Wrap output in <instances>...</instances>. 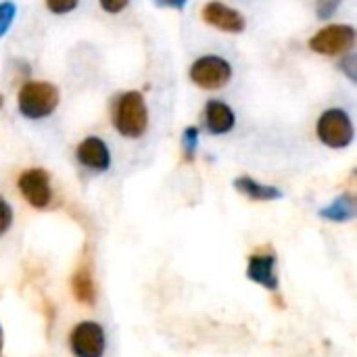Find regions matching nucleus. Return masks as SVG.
Returning a JSON list of instances; mask_svg holds the SVG:
<instances>
[{
	"instance_id": "nucleus-1",
	"label": "nucleus",
	"mask_w": 357,
	"mask_h": 357,
	"mask_svg": "<svg viewBox=\"0 0 357 357\" xmlns=\"http://www.w3.org/2000/svg\"><path fill=\"white\" fill-rule=\"evenodd\" d=\"M113 126L126 138H140L149 128V109L138 90L119 94L113 102Z\"/></svg>"
},
{
	"instance_id": "nucleus-2",
	"label": "nucleus",
	"mask_w": 357,
	"mask_h": 357,
	"mask_svg": "<svg viewBox=\"0 0 357 357\" xmlns=\"http://www.w3.org/2000/svg\"><path fill=\"white\" fill-rule=\"evenodd\" d=\"M59 88L50 82H25L17 94V109L27 119H44L59 107Z\"/></svg>"
},
{
	"instance_id": "nucleus-3",
	"label": "nucleus",
	"mask_w": 357,
	"mask_h": 357,
	"mask_svg": "<svg viewBox=\"0 0 357 357\" xmlns=\"http://www.w3.org/2000/svg\"><path fill=\"white\" fill-rule=\"evenodd\" d=\"M316 134H318L320 142L331 149H347L356 138L354 121H351L349 113L343 109L324 111L316 123Z\"/></svg>"
},
{
	"instance_id": "nucleus-4",
	"label": "nucleus",
	"mask_w": 357,
	"mask_h": 357,
	"mask_svg": "<svg viewBox=\"0 0 357 357\" xmlns=\"http://www.w3.org/2000/svg\"><path fill=\"white\" fill-rule=\"evenodd\" d=\"M188 75L190 82L203 90H220L232 79V65L220 54H205L190 65Z\"/></svg>"
},
{
	"instance_id": "nucleus-5",
	"label": "nucleus",
	"mask_w": 357,
	"mask_h": 357,
	"mask_svg": "<svg viewBox=\"0 0 357 357\" xmlns=\"http://www.w3.org/2000/svg\"><path fill=\"white\" fill-rule=\"evenodd\" d=\"M354 46H356V27L345 25V23L326 25V27L318 29L310 40V48L314 52L326 54V56L347 54V52H351Z\"/></svg>"
},
{
	"instance_id": "nucleus-6",
	"label": "nucleus",
	"mask_w": 357,
	"mask_h": 357,
	"mask_svg": "<svg viewBox=\"0 0 357 357\" xmlns=\"http://www.w3.org/2000/svg\"><path fill=\"white\" fill-rule=\"evenodd\" d=\"M69 349L75 357H102L107 349L105 331L96 322H79L69 333Z\"/></svg>"
},
{
	"instance_id": "nucleus-7",
	"label": "nucleus",
	"mask_w": 357,
	"mask_h": 357,
	"mask_svg": "<svg viewBox=\"0 0 357 357\" xmlns=\"http://www.w3.org/2000/svg\"><path fill=\"white\" fill-rule=\"evenodd\" d=\"M17 188L23 195V199L36 209H46L52 201L50 176L40 167L25 169L17 180Z\"/></svg>"
},
{
	"instance_id": "nucleus-8",
	"label": "nucleus",
	"mask_w": 357,
	"mask_h": 357,
	"mask_svg": "<svg viewBox=\"0 0 357 357\" xmlns=\"http://www.w3.org/2000/svg\"><path fill=\"white\" fill-rule=\"evenodd\" d=\"M201 17L207 25H211L220 31H226V33H241L247 27L245 15L220 0L207 2L201 10Z\"/></svg>"
},
{
	"instance_id": "nucleus-9",
	"label": "nucleus",
	"mask_w": 357,
	"mask_h": 357,
	"mask_svg": "<svg viewBox=\"0 0 357 357\" xmlns=\"http://www.w3.org/2000/svg\"><path fill=\"white\" fill-rule=\"evenodd\" d=\"M75 157L77 161L92 169V172H107L111 167V153H109V146L102 138L98 136H88L84 138L79 144H77V151H75Z\"/></svg>"
},
{
	"instance_id": "nucleus-10",
	"label": "nucleus",
	"mask_w": 357,
	"mask_h": 357,
	"mask_svg": "<svg viewBox=\"0 0 357 357\" xmlns=\"http://www.w3.org/2000/svg\"><path fill=\"white\" fill-rule=\"evenodd\" d=\"M203 121L209 134L222 136L234 130L236 115L230 109V105H226L224 100H209L203 109Z\"/></svg>"
},
{
	"instance_id": "nucleus-11",
	"label": "nucleus",
	"mask_w": 357,
	"mask_h": 357,
	"mask_svg": "<svg viewBox=\"0 0 357 357\" xmlns=\"http://www.w3.org/2000/svg\"><path fill=\"white\" fill-rule=\"evenodd\" d=\"M247 278L268 291H278V276H276V257L255 253L249 257Z\"/></svg>"
},
{
	"instance_id": "nucleus-12",
	"label": "nucleus",
	"mask_w": 357,
	"mask_h": 357,
	"mask_svg": "<svg viewBox=\"0 0 357 357\" xmlns=\"http://www.w3.org/2000/svg\"><path fill=\"white\" fill-rule=\"evenodd\" d=\"M234 188L238 192H243L245 197H249L251 201H278L282 199V190L276 188V186H268V184H261L249 176H241L234 180Z\"/></svg>"
},
{
	"instance_id": "nucleus-13",
	"label": "nucleus",
	"mask_w": 357,
	"mask_h": 357,
	"mask_svg": "<svg viewBox=\"0 0 357 357\" xmlns=\"http://www.w3.org/2000/svg\"><path fill=\"white\" fill-rule=\"evenodd\" d=\"M318 215L324 218V220L337 222V224L351 222V220H356L357 215L356 199H354L351 195H341V197H337L331 205H326L324 209H320Z\"/></svg>"
},
{
	"instance_id": "nucleus-14",
	"label": "nucleus",
	"mask_w": 357,
	"mask_h": 357,
	"mask_svg": "<svg viewBox=\"0 0 357 357\" xmlns=\"http://www.w3.org/2000/svg\"><path fill=\"white\" fill-rule=\"evenodd\" d=\"M71 289H73V295L79 303L84 305H94L96 301V287H94V280L90 276V272L86 268H79L73 278H71Z\"/></svg>"
},
{
	"instance_id": "nucleus-15",
	"label": "nucleus",
	"mask_w": 357,
	"mask_h": 357,
	"mask_svg": "<svg viewBox=\"0 0 357 357\" xmlns=\"http://www.w3.org/2000/svg\"><path fill=\"white\" fill-rule=\"evenodd\" d=\"M199 149V128L190 126L182 132V151H184V159L192 161L195 153Z\"/></svg>"
},
{
	"instance_id": "nucleus-16",
	"label": "nucleus",
	"mask_w": 357,
	"mask_h": 357,
	"mask_svg": "<svg viewBox=\"0 0 357 357\" xmlns=\"http://www.w3.org/2000/svg\"><path fill=\"white\" fill-rule=\"evenodd\" d=\"M17 17V4L13 0H4L0 2V38L6 36V31L10 29L13 21Z\"/></svg>"
},
{
	"instance_id": "nucleus-17",
	"label": "nucleus",
	"mask_w": 357,
	"mask_h": 357,
	"mask_svg": "<svg viewBox=\"0 0 357 357\" xmlns=\"http://www.w3.org/2000/svg\"><path fill=\"white\" fill-rule=\"evenodd\" d=\"M44 4L54 15H67L77 8L79 0H44Z\"/></svg>"
},
{
	"instance_id": "nucleus-18",
	"label": "nucleus",
	"mask_w": 357,
	"mask_h": 357,
	"mask_svg": "<svg viewBox=\"0 0 357 357\" xmlns=\"http://www.w3.org/2000/svg\"><path fill=\"white\" fill-rule=\"evenodd\" d=\"M341 4L343 0H316V15L320 19H331L339 10Z\"/></svg>"
},
{
	"instance_id": "nucleus-19",
	"label": "nucleus",
	"mask_w": 357,
	"mask_h": 357,
	"mask_svg": "<svg viewBox=\"0 0 357 357\" xmlns=\"http://www.w3.org/2000/svg\"><path fill=\"white\" fill-rule=\"evenodd\" d=\"M357 56L354 52H347L343 59H341V63H339V69L351 79V82H356L357 79Z\"/></svg>"
},
{
	"instance_id": "nucleus-20",
	"label": "nucleus",
	"mask_w": 357,
	"mask_h": 357,
	"mask_svg": "<svg viewBox=\"0 0 357 357\" xmlns=\"http://www.w3.org/2000/svg\"><path fill=\"white\" fill-rule=\"evenodd\" d=\"M10 224H13V209H10V205L0 197V236L6 234V230L10 228Z\"/></svg>"
},
{
	"instance_id": "nucleus-21",
	"label": "nucleus",
	"mask_w": 357,
	"mask_h": 357,
	"mask_svg": "<svg viewBox=\"0 0 357 357\" xmlns=\"http://www.w3.org/2000/svg\"><path fill=\"white\" fill-rule=\"evenodd\" d=\"M98 2H100V8L109 15H117L130 4V0H98Z\"/></svg>"
},
{
	"instance_id": "nucleus-22",
	"label": "nucleus",
	"mask_w": 357,
	"mask_h": 357,
	"mask_svg": "<svg viewBox=\"0 0 357 357\" xmlns=\"http://www.w3.org/2000/svg\"><path fill=\"white\" fill-rule=\"evenodd\" d=\"M159 8H174V10H184L188 0H155Z\"/></svg>"
},
{
	"instance_id": "nucleus-23",
	"label": "nucleus",
	"mask_w": 357,
	"mask_h": 357,
	"mask_svg": "<svg viewBox=\"0 0 357 357\" xmlns=\"http://www.w3.org/2000/svg\"><path fill=\"white\" fill-rule=\"evenodd\" d=\"M0 354H2V328H0Z\"/></svg>"
},
{
	"instance_id": "nucleus-24",
	"label": "nucleus",
	"mask_w": 357,
	"mask_h": 357,
	"mask_svg": "<svg viewBox=\"0 0 357 357\" xmlns=\"http://www.w3.org/2000/svg\"><path fill=\"white\" fill-rule=\"evenodd\" d=\"M0 107H2V96H0Z\"/></svg>"
}]
</instances>
